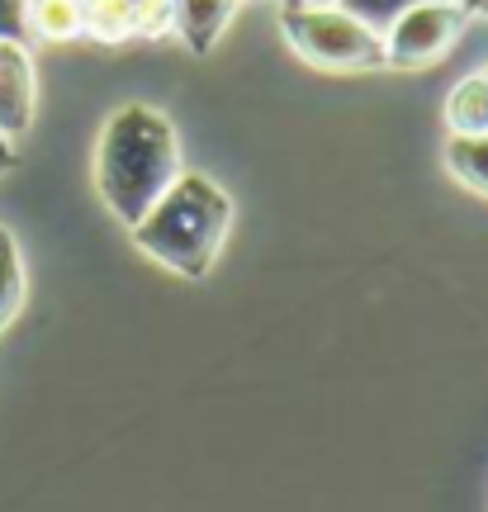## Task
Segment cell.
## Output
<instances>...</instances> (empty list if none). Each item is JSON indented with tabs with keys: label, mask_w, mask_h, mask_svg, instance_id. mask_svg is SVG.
Returning a JSON list of instances; mask_svg holds the SVG:
<instances>
[{
	"label": "cell",
	"mask_w": 488,
	"mask_h": 512,
	"mask_svg": "<svg viewBox=\"0 0 488 512\" xmlns=\"http://www.w3.org/2000/svg\"><path fill=\"white\" fill-rule=\"evenodd\" d=\"M15 166V147H10V138H5V128H0V176Z\"/></svg>",
	"instance_id": "4fadbf2b"
},
{
	"label": "cell",
	"mask_w": 488,
	"mask_h": 512,
	"mask_svg": "<svg viewBox=\"0 0 488 512\" xmlns=\"http://www.w3.org/2000/svg\"><path fill=\"white\" fill-rule=\"evenodd\" d=\"M313 5H332V0H313Z\"/></svg>",
	"instance_id": "2e32d148"
},
{
	"label": "cell",
	"mask_w": 488,
	"mask_h": 512,
	"mask_svg": "<svg viewBox=\"0 0 488 512\" xmlns=\"http://www.w3.org/2000/svg\"><path fill=\"white\" fill-rule=\"evenodd\" d=\"M285 38L294 53L323 72H375L384 67V34L365 19L346 15L342 5H285Z\"/></svg>",
	"instance_id": "3957f363"
},
{
	"label": "cell",
	"mask_w": 488,
	"mask_h": 512,
	"mask_svg": "<svg viewBox=\"0 0 488 512\" xmlns=\"http://www.w3.org/2000/svg\"><path fill=\"white\" fill-rule=\"evenodd\" d=\"M446 166H451L455 181L488 195V133L484 138H451L446 143Z\"/></svg>",
	"instance_id": "9c48e42d"
},
{
	"label": "cell",
	"mask_w": 488,
	"mask_h": 512,
	"mask_svg": "<svg viewBox=\"0 0 488 512\" xmlns=\"http://www.w3.org/2000/svg\"><path fill=\"white\" fill-rule=\"evenodd\" d=\"M0 43H29V0H0Z\"/></svg>",
	"instance_id": "7c38bea8"
},
{
	"label": "cell",
	"mask_w": 488,
	"mask_h": 512,
	"mask_svg": "<svg viewBox=\"0 0 488 512\" xmlns=\"http://www.w3.org/2000/svg\"><path fill=\"white\" fill-rule=\"evenodd\" d=\"M474 10H479V15H488V0H479V5H474Z\"/></svg>",
	"instance_id": "5bb4252c"
},
{
	"label": "cell",
	"mask_w": 488,
	"mask_h": 512,
	"mask_svg": "<svg viewBox=\"0 0 488 512\" xmlns=\"http://www.w3.org/2000/svg\"><path fill=\"white\" fill-rule=\"evenodd\" d=\"M171 5V29L190 43V53H209L223 29H228V19H233L237 0H166Z\"/></svg>",
	"instance_id": "8992f818"
},
{
	"label": "cell",
	"mask_w": 488,
	"mask_h": 512,
	"mask_svg": "<svg viewBox=\"0 0 488 512\" xmlns=\"http://www.w3.org/2000/svg\"><path fill=\"white\" fill-rule=\"evenodd\" d=\"M176 176H181V138L171 119L152 105H124L105 124L95 157V185L109 214L133 228Z\"/></svg>",
	"instance_id": "6da1fadb"
},
{
	"label": "cell",
	"mask_w": 488,
	"mask_h": 512,
	"mask_svg": "<svg viewBox=\"0 0 488 512\" xmlns=\"http://www.w3.org/2000/svg\"><path fill=\"white\" fill-rule=\"evenodd\" d=\"M29 34L48 43L86 34V0H29Z\"/></svg>",
	"instance_id": "ba28073f"
},
{
	"label": "cell",
	"mask_w": 488,
	"mask_h": 512,
	"mask_svg": "<svg viewBox=\"0 0 488 512\" xmlns=\"http://www.w3.org/2000/svg\"><path fill=\"white\" fill-rule=\"evenodd\" d=\"M446 128L451 138H484L488 133V76H465L446 95Z\"/></svg>",
	"instance_id": "52a82bcc"
},
{
	"label": "cell",
	"mask_w": 488,
	"mask_h": 512,
	"mask_svg": "<svg viewBox=\"0 0 488 512\" xmlns=\"http://www.w3.org/2000/svg\"><path fill=\"white\" fill-rule=\"evenodd\" d=\"M484 76H488V72H484Z\"/></svg>",
	"instance_id": "e0dca14e"
},
{
	"label": "cell",
	"mask_w": 488,
	"mask_h": 512,
	"mask_svg": "<svg viewBox=\"0 0 488 512\" xmlns=\"http://www.w3.org/2000/svg\"><path fill=\"white\" fill-rule=\"evenodd\" d=\"M465 29L460 0H417L384 29V67H432Z\"/></svg>",
	"instance_id": "277c9868"
},
{
	"label": "cell",
	"mask_w": 488,
	"mask_h": 512,
	"mask_svg": "<svg viewBox=\"0 0 488 512\" xmlns=\"http://www.w3.org/2000/svg\"><path fill=\"white\" fill-rule=\"evenodd\" d=\"M460 5H465V10H474V5H479V0H460Z\"/></svg>",
	"instance_id": "9a60e30c"
},
{
	"label": "cell",
	"mask_w": 488,
	"mask_h": 512,
	"mask_svg": "<svg viewBox=\"0 0 488 512\" xmlns=\"http://www.w3.org/2000/svg\"><path fill=\"white\" fill-rule=\"evenodd\" d=\"M34 105H38L34 57H29L24 43H0V128H5V138L29 133Z\"/></svg>",
	"instance_id": "5b68a950"
},
{
	"label": "cell",
	"mask_w": 488,
	"mask_h": 512,
	"mask_svg": "<svg viewBox=\"0 0 488 512\" xmlns=\"http://www.w3.org/2000/svg\"><path fill=\"white\" fill-rule=\"evenodd\" d=\"M19 304H24V261L10 233H0V332L15 323Z\"/></svg>",
	"instance_id": "30bf717a"
},
{
	"label": "cell",
	"mask_w": 488,
	"mask_h": 512,
	"mask_svg": "<svg viewBox=\"0 0 488 512\" xmlns=\"http://www.w3.org/2000/svg\"><path fill=\"white\" fill-rule=\"evenodd\" d=\"M228 228H233V200L209 176H195V171L185 176L181 171L166 185L162 200L133 223V242L152 261H162L166 271L199 280L218 261L223 242H228Z\"/></svg>",
	"instance_id": "7a4b0ae2"
},
{
	"label": "cell",
	"mask_w": 488,
	"mask_h": 512,
	"mask_svg": "<svg viewBox=\"0 0 488 512\" xmlns=\"http://www.w3.org/2000/svg\"><path fill=\"white\" fill-rule=\"evenodd\" d=\"M332 5H342L346 15L365 19L370 29H380V34H384V29H389V24H394L408 5H417V0H332Z\"/></svg>",
	"instance_id": "8fae6325"
}]
</instances>
